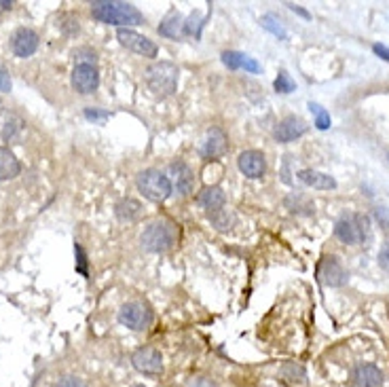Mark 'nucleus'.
<instances>
[{"label": "nucleus", "mask_w": 389, "mask_h": 387, "mask_svg": "<svg viewBox=\"0 0 389 387\" xmlns=\"http://www.w3.org/2000/svg\"><path fill=\"white\" fill-rule=\"evenodd\" d=\"M93 19L110 25H140L144 23V15L129 3H119V0H96L91 3Z\"/></svg>", "instance_id": "nucleus-1"}, {"label": "nucleus", "mask_w": 389, "mask_h": 387, "mask_svg": "<svg viewBox=\"0 0 389 387\" xmlns=\"http://www.w3.org/2000/svg\"><path fill=\"white\" fill-rule=\"evenodd\" d=\"M180 70L172 62H155L146 70V85L157 98H170L178 87Z\"/></svg>", "instance_id": "nucleus-2"}, {"label": "nucleus", "mask_w": 389, "mask_h": 387, "mask_svg": "<svg viewBox=\"0 0 389 387\" xmlns=\"http://www.w3.org/2000/svg\"><path fill=\"white\" fill-rule=\"evenodd\" d=\"M176 239H178V229L176 225L168 223V220H155L142 233V245L148 252H157V254L172 250Z\"/></svg>", "instance_id": "nucleus-3"}, {"label": "nucleus", "mask_w": 389, "mask_h": 387, "mask_svg": "<svg viewBox=\"0 0 389 387\" xmlns=\"http://www.w3.org/2000/svg\"><path fill=\"white\" fill-rule=\"evenodd\" d=\"M335 235L349 245L355 243H368L373 237L370 231V218L364 214H351V216H343L337 227H335Z\"/></svg>", "instance_id": "nucleus-4"}, {"label": "nucleus", "mask_w": 389, "mask_h": 387, "mask_svg": "<svg viewBox=\"0 0 389 387\" xmlns=\"http://www.w3.org/2000/svg\"><path fill=\"white\" fill-rule=\"evenodd\" d=\"M135 186H137V190H140L146 199H151L155 203H161V201H165V199L172 195V182H170V178L163 176L157 170H144V172L137 174Z\"/></svg>", "instance_id": "nucleus-5"}, {"label": "nucleus", "mask_w": 389, "mask_h": 387, "mask_svg": "<svg viewBox=\"0 0 389 387\" xmlns=\"http://www.w3.org/2000/svg\"><path fill=\"white\" fill-rule=\"evenodd\" d=\"M119 322L131 330H146L153 324V311L142 300H129L119 309Z\"/></svg>", "instance_id": "nucleus-6"}, {"label": "nucleus", "mask_w": 389, "mask_h": 387, "mask_svg": "<svg viewBox=\"0 0 389 387\" xmlns=\"http://www.w3.org/2000/svg\"><path fill=\"white\" fill-rule=\"evenodd\" d=\"M131 364L137 373L146 377H159L163 373V355L155 347H140L133 351Z\"/></svg>", "instance_id": "nucleus-7"}, {"label": "nucleus", "mask_w": 389, "mask_h": 387, "mask_svg": "<svg viewBox=\"0 0 389 387\" xmlns=\"http://www.w3.org/2000/svg\"><path fill=\"white\" fill-rule=\"evenodd\" d=\"M117 38L125 49H129L137 55H144V58H157V53H159V47L151 38L137 34L135 30H131V27H119Z\"/></svg>", "instance_id": "nucleus-8"}, {"label": "nucleus", "mask_w": 389, "mask_h": 387, "mask_svg": "<svg viewBox=\"0 0 389 387\" xmlns=\"http://www.w3.org/2000/svg\"><path fill=\"white\" fill-rule=\"evenodd\" d=\"M38 45H41V38L32 27H17L11 36V51L17 55V58H23V60L34 55Z\"/></svg>", "instance_id": "nucleus-9"}, {"label": "nucleus", "mask_w": 389, "mask_h": 387, "mask_svg": "<svg viewBox=\"0 0 389 387\" xmlns=\"http://www.w3.org/2000/svg\"><path fill=\"white\" fill-rule=\"evenodd\" d=\"M98 85H100V72H98L96 66H89V64L74 66V70H72L74 91H78L82 96H89L98 89Z\"/></svg>", "instance_id": "nucleus-10"}, {"label": "nucleus", "mask_w": 389, "mask_h": 387, "mask_svg": "<svg viewBox=\"0 0 389 387\" xmlns=\"http://www.w3.org/2000/svg\"><path fill=\"white\" fill-rule=\"evenodd\" d=\"M320 278L328 288H341L347 284V271L337 256H326L320 265Z\"/></svg>", "instance_id": "nucleus-11"}, {"label": "nucleus", "mask_w": 389, "mask_h": 387, "mask_svg": "<svg viewBox=\"0 0 389 387\" xmlns=\"http://www.w3.org/2000/svg\"><path fill=\"white\" fill-rule=\"evenodd\" d=\"M237 165L243 176L247 178H263L267 172V161L260 151H243L237 159Z\"/></svg>", "instance_id": "nucleus-12"}, {"label": "nucleus", "mask_w": 389, "mask_h": 387, "mask_svg": "<svg viewBox=\"0 0 389 387\" xmlns=\"http://www.w3.org/2000/svg\"><path fill=\"white\" fill-rule=\"evenodd\" d=\"M170 176H172V188H176V192H180L182 197H188L192 188H194V176L190 172V168L184 161H176L170 165Z\"/></svg>", "instance_id": "nucleus-13"}, {"label": "nucleus", "mask_w": 389, "mask_h": 387, "mask_svg": "<svg viewBox=\"0 0 389 387\" xmlns=\"http://www.w3.org/2000/svg\"><path fill=\"white\" fill-rule=\"evenodd\" d=\"M304 131H307V123H304L300 117H286L284 121H280V125L275 127L273 135L277 142H294L296 137H300Z\"/></svg>", "instance_id": "nucleus-14"}, {"label": "nucleus", "mask_w": 389, "mask_h": 387, "mask_svg": "<svg viewBox=\"0 0 389 387\" xmlns=\"http://www.w3.org/2000/svg\"><path fill=\"white\" fill-rule=\"evenodd\" d=\"M227 148H229V137H227V133L222 131L220 127H212L210 131H208V135H205V142H203V157H208V159H218V157H222L227 153Z\"/></svg>", "instance_id": "nucleus-15"}, {"label": "nucleus", "mask_w": 389, "mask_h": 387, "mask_svg": "<svg viewBox=\"0 0 389 387\" xmlns=\"http://www.w3.org/2000/svg\"><path fill=\"white\" fill-rule=\"evenodd\" d=\"M353 383L357 387H383V373L375 364H359L353 371Z\"/></svg>", "instance_id": "nucleus-16"}, {"label": "nucleus", "mask_w": 389, "mask_h": 387, "mask_svg": "<svg viewBox=\"0 0 389 387\" xmlns=\"http://www.w3.org/2000/svg\"><path fill=\"white\" fill-rule=\"evenodd\" d=\"M222 64L231 70H245L249 74H256L260 70V64L252 58H247L245 53L239 51H225L222 53Z\"/></svg>", "instance_id": "nucleus-17"}, {"label": "nucleus", "mask_w": 389, "mask_h": 387, "mask_svg": "<svg viewBox=\"0 0 389 387\" xmlns=\"http://www.w3.org/2000/svg\"><path fill=\"white\" fill-rule=\"evenodd\" d=\"M197 203L208 210V214L216 212V210H222L227 203V195H225V190H222L220 186H205L201 192H199V197H197Z\"/></svg>", "instance_id": "nucleus-18"}, {"label": "nucleus", "mask_w": 389, "mask_h": 387, "mask_svg": "<svg viewBox=\"0 0 389 387\" xmlns=\"http://www.w3.org/2000/svg\"><path fill=\"white\" fill-rule=\"evenodd\" d=\"M23 129V119L15 113H11V110H3L0 113V137L7 142L15 140V137L21 133Z\"/></svg>", "instance_id": "nucleus-19"}, {"label": "nucleus", "mask_w": 389, "mask_h": 387, "mask_svg": "<svg viewBox=\"0 0 389 387\" xmlns=\"http://www.w3.org/2000/svg\"><path fill=\"white\" fill-rule=\"evenodd\" d=\"M298 180L302 184H307L311 188H318V190H332V188H337V180L324 174V172H315V170H300L298 174Z\"/></svg>", "instance_id": "nucleus-20"}, {"label": "nucleus", "mask_w": 389, "mask_h": 387, "mask_svg": "<svg viewBox=\"0 0 389 387\" xmlns=\"http://www.w3.org/2000/svg\"><path fill=\"white\" fill-rule=\"evenodd\" d=\"M21 172V163L19 159L9 151L0 146V180H13Z\"/></svg>", "instance_id": "nucleus-21"}, {"label": "nucleus", "mask_w": 389, "mask_h": 387, "mask_svg": "<svg viewBox=\"0 0 389 387\" xmlns=\"http://www.w3.org/2000/svg\"><path fill=\"white\" fill-rule=\"evenodd\" d=\"M115 214H117L119 220H123V223H133V220H137L142 216V203L137 199L125 197L115 206Z\"/></svg>", "instance_id": "nucleus-22"}, {"label": "nucleus", "mask_w": 389, "mask_h": 387, "mask_svg": "<svg viewBox=\"0 0 389 387\" xmlns=\"http://www.w3.org/2000/svg\"><path fill=\"white\" fill-rule=\"evenodd\" d=\"M208 218H210L212 227L218 229V231H231L235 227V223H237V216L231 210H227V208L208 214Z\"/></svg>", "instance_id": "nucleus-23"}, {"label": "nucleus", "mask_w": 389, "mask_h": 387, "mask_svg": "<svg viewBox=\"0 0 389 387\" xmlns=\"http://www.w3.org/2000/svg\"><path fill=\"white\" fill-rule=\"evenodd\" d=\"M182 25H184V19L180 13H170L165 17V21L159 25V34L161 36H168V38H178V34L182 32Z\"/></svg>", "instance_id": "nucleus-24"}, {"label": "nucleus", "mask_w": 389, "mask_h": 387, "mask_svg": "<svg viewBox=\"0 0 389 387\" xmlns=\"http://www.w3.org/2000/svg\"><path fill=\"white\" fill-rule=\"evenodd\" d=\"M263 27H265V30H269L273 36H277V38H280V41H286V27L282 25V21H280V17H277V15H273V13H267L265 17H263Z\"/></svg>", "instance_id": "nucleus-25"}, {"label": "nucleus", "mask_w": 389, "mask_h": 387, "mask_svg": "<svg viewBox=\"0 0 389 387\" xmlns=\"http://www.w3.org/2000/svg\"><path fill=\"white\" fill-rule=\"evenodd\" d=\"M282 377L290 383H304L307 381V373H304V368L296 362H288L282 366Z\"/></svg>", "instance_id": "nucleus-26"}, {"label": "nucleus", "mask_w": 389, "mask_h": 387, "mask_svg": "<svg viewBox=\"0 0 389 387\" xmlns=\"http://www.w3.org/2000/svg\"><path fill=\"white\" fill-rule=\"evenodd\" d=\"M203 25H205V17H199V13H192V15L184 21V25H182V34L199 38Z\"/></svg>", "instance_id": "nucleus-27"}, {"label": "nucleus", "mask_w": 389, "mask_h": 387, "mask_svg": "<svg viewBox=\"0 0 389 387\" xmlns=\"http://www.w3.org/2000/svg\"><path fill=\"white\" fill-rule=\"evenodd\" d=\"M58 27L66 34V36H76L80 32V25H78V19L72 15V13H62L58 17Z\"/></svg>", "instance_id": "nucleus-28"}, {"label": "nucleus", "mask_w": 389, "mask_h": 387, "mask_svg": "<svg viewBox=\"0 0 389 387\" xmlns=\"http://www.w3.org/2000/svg\"><path fill=\"white\" fill-rule=\"evenodd\" d=\"M72 58H74L76 66H80V64L96 66V62H98V55H96V51L91 47H78V49H74L72 51Z\"/></svg>", "instance_id": "nucleus-29"}, {"label": "nucleus", "mask_w": 389, "mask_h": 387, "mask_svg": "<svg viewBox=\"0 0 389 387\" xmlns=\"http://www.w3.org/2000/svg\"><path fill=\"white\" fill-rule=\"evenodd\" d=\"M273 87H275L277 93H292V91L296 89L294 80L290 78V74H288L286 70H282L280 74H277V78H275V82H273Z\"/></svg>", "instance_id": "nucleus-30"}, {"label": "nucleus", "mask_w": 389, "mask_h": 387, "mask_svg": "<svg viewBox=\"0 0 389 387\" xmlns=\"http://www.w3.org/2000/svg\"><path fill=\"white\" fill-rule=\"evenodd\" d=\"M74 254H76V271L82 275V278H89V269H87V254H85V250H82V245L76 241L74 243Z\"/></svg>", "instance_id": "nucleus-31"}, {"label": "nucleus", "mask_w": 389, "mask_h": 387, "mask_svg": "<svg viewBox=\"0 0 389 387\" xmlns=\"http://www.w3.org/2000/svg\"><path fill=\"white\" fill-rule=\"evenodd\" d=\"M309 110H311V113L315 115V127L318 129H328L330 127V115L326 113V110L320 106V104H309Z\"/></svg>", "instance_id": "nucleus-32"}, {"label": "nucleus", "mask_w": 389, "mask_h": 387, "mask_svg": "<svg viewBox=\"0 0 389 387\" xmlns=\"http://www.w3.org/2000/svg\"><path fill=\"white\" fill-rule=\"evenodd\" d=\"M85 119L102 125V123H106L110 119V113H106V110H100V108H85Z\"/></svg>", "instance_id": "nucleus-33"}, {"label": "nucleus", "mask_w": 389, "mask_h": 387, "mask_svg": "<svg viewBox=\"0 0 389 387\" xmlns=\"http://www.w3.org/2000/svg\"><path fill=\"white\" fill-rule=\"evenodd\" d=\"M58 387H87L85 381H80L78 377H72V375H66L58 381Z\"/></svg>", "instance_id": "nucleus-34"}, {"label": "nucleus", "mask_w": 389, "mask_h": 387, "mask_svg": "<svg viewBox=\"0 0 389 387\" xmlns=\"http://www.w3.org/2000/svg\"><path fill=\"white\" fill-rule=\"evenodd\" d=\"M375 218H377V223H379L383 229L389 227V210H387V208H377V210H375Z\"/></svg>", "instance_id": "nucleus-35"}, {"label": "nucleus", "mask_w": 389, "mask_h": 387, "mask_svg": "<svg viewBox=\"0 0 389 387\" xmlns=\"http://www.w3.org/2000/svg\"><path fill=\"white\" fill-rule=\"evenodd\" d=\"M13 82H11V76L5 68H0V91H11Z\"/></svg>", "instance_id": "nucleus-36"}, {"label": "nucleus", "mask_w": 389, "mask_h": 387, "mask_svg": "<svg viewBox=\"0 0 389 387\" xmlns=\"http://www.w3.org/2000/svg\"><path fill=\"white\" fill-rule=\"evenodd\" d=\"M186 387H216V383H212L210 379L205 377H194L186 383Z\"/></svg>", "instance_id": "nucleus-37"}, {"label": "nucleus", "mask_w": 389, "mask_h": 387, "mask_svg": "<svg viewBox=\"0 0 389 387\" xmlns=\"http://www.w3.org/2000/svg\"><path fill=\"white\" fill-rule=\"evenodd\" d=\"M379 265L389 271V243H385V245L381 247V252H379Z\"/></svg>", "instance_id": "nucleus-38"}, {"label": "nucleus", "mask_w": 389, "mask_h": 387, "mask_svg": "<svg viewBox=\"0 0 389 387\" xmlns=\"http://www.w3.org/2000/svg\"><path fill=\"white\" fill-rule=\"evenodd\" d=\"M373 51L379 55L381 60H385V62H389V49L385 47V45H381V43H375L373 45Z\"/></svg>", "instance_id": "nucleus-39"}, {"label": "nucleus", "mask_w": 389, "mask_h": 387, "mask_svg": "<svg viewBox=\"0 0 389 387\" xmlns=\"http://www.w3.org/2000/svg\"><path fill=\"white\" fill-rule=\"evenodd\" d=\"M286 7H290V11H294V13H298L300 17H304V19H309L311 15H309V11H304L302 7H298V5H292V3H288Z\"/></svg>", "instance_id": "nucleus-40"}, {"label": "nucleus", "mask_w": 389, "mask_h": 387, "mask_svg": "<svg viewBox=\"0 0 389 387\" xmlns=\"http://www.w3.org/2000/svg\"><path fill=\"white\" fill-rule=\"evenodd\" d=\"M11 7H13L11 0H9V3H7V0H3V3H0V11H9Z\"/></svg>", "instance_id": "nucleus-41"}, {"label": "nucleus", "mask_w": 389, "mask_h": 387, "mask_svg": "<svg viewBox=\"0 0 389 387\" xmlns=\"http://www.w3.org/2000/svg\"><path fill=\"white\" fill-rule=\"evenodd\" d=\"M131 387H146V385H140V383H137V385H131Z\"/></svg>", "instance_id": "nucleus-42"}]
</instances>
